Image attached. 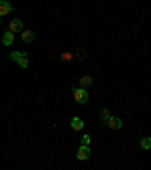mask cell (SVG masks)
<instances>
[{"mask_svg": "<svg viewBox=\"0 0 151 170\" xmlns=\"http://www.w3.org/2000/svg\"><path fill=\"white\" fill-rule=\"evenodd\" d=\"M91 155H92V150H91V147L88 144H82L77 149V153H76V156H77L79 161H86V160H89Z\"/></svg>", "mask_w": 151, "mask_h": 170, "instance_id": "7a4b0ae2", "label": "cell"}, {"mask_svg": "<svg viewBox=\"0 0 151 170\" xmlns=\"http://www.w3.org/2000/svg\"><path fill=\"white\" fill-rule=\"evenodd\" d=\"M77 58L85 60V58H86V50H85V49H82V47H77Z\"/></svg>", "mask_w": 151, "mask_h": 170, "instance_id": "2e32d148", "label": "cell"}, {"mask_svg": "<svg viewBox=\"0 0 151 170\" xmlns=\"http://www.w3.org/2000/svg\"><path fill=\"white\" fill-rule=\"evenodd\" d=\"M60 60L64 61V62H68V61L73 60V55L70 52H64V53H60Z\"/></svg>", "mask_w": 151, "mask_h": 170, "instance_id": "4fadbf2b", "label": "cell"}, {"mask_svg": "<svg viewBox=\"0 0 151 170\" xmlns=\"http://www.w3.org/2000/svg\"><path fill=\"white\" fill-rule=\"evenodd\" d=\"M141 147H142L143 150H150L151 147V137H142L141 138Z\"/></svg>", "mask_w": 151, "mask_h": 170, "instance_id": "8fae6325", "label": "cell"}, {"mask_svg": "<svg viewBox=\"0 0 151 170\" xmlns=\"http://www.w3.org/2000/svg\"><path fill=\"white\" fill-rule=\"evenodd\" d=\"M2 21H3V20H2V17H0V25H2Z\"/></svg>", "mask_w": 151, "mask_h": 170, "instance_id": "e0dca14e", "label": "cell"}, {"mask_svg": "<svg viewBox=\"0 0 151 170\" xmlns=\"http://www.w3.org/2000/svg\"><path fill=\"white\" fill-rule=\"evenodd\" d=\"M23 27H24V23H23L21 18L14 17L11 21H9V31H11L12 34H18V32H21Z\"/></svg>", "mask_w": 151, "mask_h": 170, "instance_id": "277c9868", "label": "cell"}, {"mask_svg": "<svg viewBox=\"0 0 151 170\" xmlns=\"http://www.w3.org/2000/svg\"><path fill=\"white\" fill-rule=\"evenodd\" d=\"M79 85L82 87V88H89V87H92L94 85V79L91 75H85V76L80 77V81H79Z\"/></svg>", "mask_w": 151, "mask_h": 170, "instance_id": "ba28073f", "label": "cell"}, {"mask_svg": "<svg viewBox=\"0 0 151 170\" xmlns=\"http://www.w3.org/2000/svg\"><path fill=\"white\" fill-rule=\"evenodd\" d=\"M14 11V6L11 5V2L8 0H0V17H5L8 15L9 12Z\"/></svg>", "mask_w": 151, "mask_h": 170, "instance_id": "5b68a950", "label": "cell"}, {"mask_svg": "<svg viewBox=\"0 0 151 170\" xmlns=\"http://www.w3.org/2000/svg\"><path fill=\"white\" fill-rule=\"evenodd\" d=\"M110 116H112V114H110V110H107V108H103V110H101V112H100L101 122H106V120L109 119Z\"/></svg>", "mask_w": 151, "mask_h": 170, "instance_id": "7c38bea8", "label": "cell"}, {"mask_svg": "<svg viewBox=\"0 0 151 170\" xmlns=\"http://www.w3.org/2000/svg\"><path fill=\"white\" fill-rule=\"evenodd\" d=\"M71 93H73V96H74L76 102L80 103V105H85V103H88V100H89V93H88L86 88H82V87H73V88H71Z\"/></svg>", "mask_w": 151, "mask_h": 170, "instance_id": "6da1fadb", "label": "cell"}, {"mask_svg": "<svg viewBox=\"0 0 151 170\" xmlns=\"http://www.w3.org/2000/svg\"><path fill=\"white\" fill-rule=\"evenodd\" d=\"M70 125H71V128H73L74 131H77V132L83 131V128H85L83 120L80 119L79 116H76V117H73V119H71V122H70Z\"/></svg>", "mask_w": 151, "mask_h": 170, "instance_id": "8992f818", "label": "cell"}, {"mask_svg": "<svg viewBox=\"0 0 151 170\" xmlns=\"http://www.w3.org/2000/svg\"><path fill=\"white\" fill-rule=\"evenodd\" d=\"M14 40H15L14 34H12L11 31H8V32H5L3 37H2V44H3V46H11V44L14 42Z\"/></svg>", "mask_w": 151, "mask_h": 170, "instance_id": "9c48e42d", "label": "cell"}, {"mask_svg": "<svg viewBox=\"0 0 151 170\" xmlns=\"http://www.w3.org/2000/svg\"><path fill=\"white\" fill-rule=\"evenodd\" d=\"M20 34H21V41L23 42H26V44L34 42V40H35V32L34 31H24V29H23Z\"/></svg>", "mask_w": 151, "mask_h": 170, "instance_id": "52a82bcc", "label": "cell"}, {"mask_svg": "<svg viewBox=\"0 0 151 170\" xmlns=\"http://www.w3.org/2000/svg\"><path fill=\"white\" fill-rule=\"evenodd\" d=\"M80 144H91V137L89 135H86V134H85V135H82V138H80Z\"/></svg>", "mask_w": 151, "mask_h": 170, "instance_id": "9a60e30c", "label": "cell"}, {"mask_svg": "<svg viewBox=\"0 0 151 170\" xmlns=\"http://www.w3.org/2000/svg\"><path fill=\"white\" fill-rule=\"evenodd\" d=\"M103 126H107V128H110V129H113V131H119V129L122 128V120L119 119V117L110 116L106 122H103Z\"/></svg>", "mask_w": 151, "mask_h": 170, "instance_id": "3957f363", "label": "cell"}, {"mask_svg": "<svg viewBox=\"0 0 151 170\" xmlns=\"http://www.w3.org/2000/svg\"><path fill=\"white\" fill-rule=\"evenodd\" d=\"M17 64L21 68H27V67H29V60H27V56H26V58H21V60L18 61Z\"/></svg>", "mask_w": 151, "mask_h": 170, "instance_id": "5bb4252c", "label": "cell"}, {"mask_svg": "<svg viewBox=\"0 0 151 170\" xmlns=\"http://www.w3.org/2000/svg\"><path fill=\"white\" fill-rule=\"evenodd\" d=\"M27 56V53H24V52H18V50H14L12 53H11V61L12 62H18V61L21 60V58H26Z\"/></svg>", "mask_w": 151, "mask_h": 170, "instance_id": "30bf717a", "label": "cell"}]
</instances>
